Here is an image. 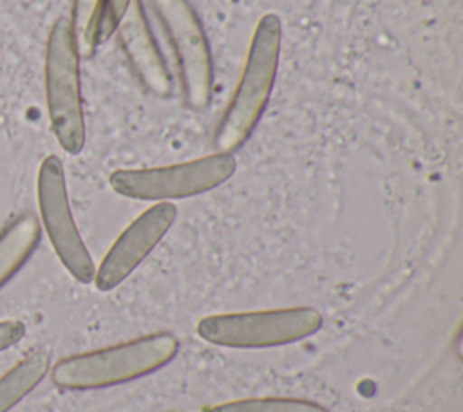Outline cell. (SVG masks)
I'll return each mask as SVG.
<instances>
[{"label":"cell","mask_w":463,"mask_h":412,"mask_svg":"<svg viewBox=\"0 0 463 412\" xmlns=\"http://www.w3.org/2000/svg\"><path fill=\"white\" fill-rule=\"evenodd\" d=\"M280 47V20L268 13L257 22L242 74L217 126L213 141L219 152L237 150L260 121L275 87Z\"/></svg>","instance_id":"1"},{"label":"cell","mask_w":463,"mask_h":412,"mask_svg":"<svg viewBox=\"0 0 463 412\" xmlns=\"http://www.w3.org/2000/svg\"><path fill=\"white\" fill-rule=\"evenodd\" d=\"M179 342L170 332H156L121 345L76 354L52 367V381L72 390L101 389L150 374L166 365Z\"/></svg>","instance_id":"2"},{"label":"cell","mask_w":463,"mask_h":412,"mask_svg":"<svg viewBox=\"0 0 463 412\" xmlns=\"http://www.w3.org/2000/svg\"><path fill=\"white\" fill-rule=\"evenodd\" d=\"M45 103L51 130L60 146L76 155L85 146V116L80 81V52L67 18H58L45 45Z\"/></svg>","instance_id":"3"},{"label":"cell","mask_w":463,"mask_h":412,"mask_svg":"<svg viewBox=\"0 0 463 412\" xmlns=\"http://www.w3.org/2000/svg\"><path fill=\"white\" fill-rule=\"evenodd\" d=\"M235 168L237 161L232 154L217 152L179 164L116 170L109 183L123 197L163 202L206 193L226 183Z\"/></svg>","instance_id":"4"},{"label":"cell","mask_w":463,"mask_h":412,"mask_svg":"<svg viewBox=\"0 0 463 412\" xmlns=\"http://www.w3.org/2000/svg\"><path fill=\"white\" fill-rule=\"evenodd\" d=\"M322 327V316L313 307L213 314L199 320L197 334L222 347H275L304 340Z\"/></svg>","instance_id":"5"},{"label":"cell","mask_w":463,"mask_h":412,"mask_svg":"<svg viewBox=\"0 0 463 412\" xmlns=\"http://www.w3.org/2000/svg\"><path fill=\"white\" fill-rule=\"evenodd\" d=\"M152 5L174 49L186 105L208 107L213 92V61L201 20L186 0H152Z\"/></svg>","instance_id":"6"},{"label":"cell","mask_w":463,"mask_h":412,"mask_svg":"<svg viewBox=\"0 0 463 412\" xmlns=\"http://www.w3.org/2000/svg\"><path fill=\"white\" fill-rule=\"evenodd\" d=\"M36 193L42 226L61 266L78 282H92L96 267L72 217L65 170L60 157L47 155L42 161L38 170Z\"/></svg>","instance_id":"7"},{"label":"cell","mask_w":463,"mask_h":412,"mask_svg":"<svg viewBox=\"0 0 463 412\" xmlns=\"http://www.w3.org/2000/svg\"><path fill=\"white\" fill-rule=\"evenodd\" d=\"M175 217L177 210L172 202H157L132 220L114 240L96 269V287L99 291H110L119 286L161 242Z\"/></svg>","instance_id":"8"},{"label":"cell","mask_w":463,"mask_h":412,"mask_svg":"<svg viewBox=\"0 0 463 412\" xmlns=\"http://www.w3.org/2000/svg\"><path fill=\"white\" fill-rule=\"evenodd\" d=\"M125 58L141 85L154 96L166 98L172 92V74L150 29L141 0H132L116 27Z\"/></svg>","instance_id":"9"},{"label":"cell","mask_w":463,"mask_h":412,"mask_svg":"<svg viewBox=\"0 0 463 412\" xmlns=\"http://www.w3.org/2000/svg\"><path fill=\"white\" fill-rule=\"evenodd\" d=\"M40 240V222L27 213L0 233V287L7 284L33 255Z\"/></svg>","instance_id":"10"},{"label":"cell","mask_w":463,"mask_h":412,"mask_svg":"<svg viewBox=\"0 0 463 412\" xmlns=\"http://www.w3.org/2000/svg\"><path fill=\"white\" fill-rule=\"evenodd\" d=\"M49 370V354L34 351L14 363L5 374L0 376V412H9L18 405Z\"/></svg>","instance_id":"11"},{"label":"cell","mask_w":463,"mask_h":412,"mask_svg":"<svg viewBox=\"0 0 463 412\" xmlns=\"http://www.w3.org/2000/svg\"><path fill=\"white\" fill-rule=\"evenodd\" d=\"M204 412H329L327 408L289 398H257V399H241L222 405H213L204 408Z\"/></svg>","instance_id":"12"},{"label":"cell","mask_w":463,"mask_h":412,"mask_svg":"<svg viewBox=\"0 0 463 412\" xmlns=\"http://www.w3.org/2000/svg\"><path fill=\"white\" fill-rule=\"evenodd\" d=\"M99 2L101 0H72V18L69 22L76 38L80 56L90 54L94 51L92 31H94Z\"/></svg>","instance_id":"13"},{"label":"cell","mask_w":463,"mask_h":412,"mask_svg":"<svg viewBox=\"0 0 463 412\" xmlns=\"http://www.w3.org/2000/svg\"><path fill=\"white\" fill-rule=\"evenodd\" d=\"M132 0H101L99 2V9H98V16H96V23H94V31H92V45L94 49L107 42L114 33L118 23L121 22L125 11L128 9Z\"/></svg>","instance_id":"14"},{"label":"cell","mask_w":463,"mask_h":412,"mask_svg":"<svg viewBox=\"0 0 463 412\" xmlns=\"http://www.w3.org/2000/svg\"><path fill=\"white\" fill-rule=\"evenodd\" d=\"M25 334V323L20 320H0V352L16 345Z\"/></svg>","instance_id":"15"}]
</instances>
